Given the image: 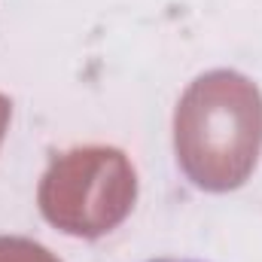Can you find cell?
I'll list each match as a JSON object with an SVG mask.
<instances>
[{
	"label": "cell",
	"instance_id": "5b68a950",
	"mask_svg": "<svg viewBox=\"0 0 262 262\" xmlns=\"http://www.w3.org/2000/svg\"><path fill=\"white\" fill-rule=\"evenodd\" d=\"M146 262H204V259H192V256H159V259H146Z\"/></svg>",
	"mask_w": 262,
	"mask_h": 262
},
{
	"label": "cell",
	"instance_id": "6da1fadb",
	"mask_svg": "<svg viewBox=\"0 0 262 262\" xmlns=\"http://www.w3.org/2000/svg\"><path fill=\"white\" fill-rule=\"evenodd\" d=\"M174 152L189 183L232 192L262 152V92L238 70L201 73L174 110Z\"/></svg>",
	"mask_w": 262,
	"mask_h": 262
},
{
	"label": "cell",
	"instance_id": "3957f363",
	"mask_svg": "<svg viewBox=\"0 0 262 262\" xmlns=\"http://www.w3.org/2000/svg\"><path fill=\"white\" fill-rule=\"evenodd\" d=\"M0 262H61L52 250L31 238L18 235H0Z\"/></svg>",
	"mask_w": 262,
	"mask_h": 262
},
{
	"label": "cell",
	"instance_id": "7a4b0ae2",
	"mask_svg": "<svg viewBox=\"0 0 262 262\" xmlns=\"http://www.w3.org/2000/svg\"><path fill=\"white\" fill-rule=\"evenodd\" d=\"M137 201V171L116 146H76L52 156L37 204L49 226L73 238H104Z\"/></svg>",
	"mask_w": 262,
	"mask_h": 262
},
{
	"label": "cell",
	"instance_id": "277c9868",
	"mask_svg": "<svg viewBox=\"0 0 262 262\" xmlns=\"http://www.w3.org/2000/svg\"><path fill=\"white\" fill-rule=\"evenodd\" d=\"M9 119H12V101H9L6 95H0V143H3V137H6Z\"/></svg>",
	"mask_w": 262,
	"mask_h": 262
}]
</instances>
